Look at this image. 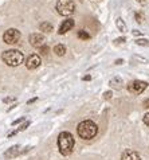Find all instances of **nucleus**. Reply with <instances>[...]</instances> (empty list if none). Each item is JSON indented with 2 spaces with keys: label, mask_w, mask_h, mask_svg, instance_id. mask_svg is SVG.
I'll return each instance as SVG.
<instances>
[{
  "label": "nucleus",
  "mask_w": 149,
  "mask_h": 160,
  "mask_svg": "<svg viewBox=\"0 0 149 160\" xmlns=\"http://www.w3.org/2000/svg\"><path fill=\"white\" fill-rule=\"evenodd\" d=\"M58 148L63 156H67L74 149V137L68 132H62L58 136Z\"/></svg>",
  "instance_id": "nucleus-2"
},
{
  "label": "nucleus",
  "mask_w": 149,
  "mask_h": 160,
  "mask_svg": "<svg viewBox=\"0 0 149 160\" xmlns=\"http://www.w3.org/2000/svg\"><path fill=\"white\" fill-rule=\"evenodd\" d=\"M114 42H116L117 44H122L124 42H126V39H125V38H124V36H121V38H117V39L114 40Z\"/></svg>",
  "instance_id": "nucleus-22"
},
{
  "label": "nucleus",
  "mask_w": 149,
  "mask_h": 160,
  "mask_svg": "<svg viewBox=\"0 0 149 160\" xmlns=\"http://www.w3.org/2000/svg\"><path fill=\"white\" fill-rule=\"evenodd\" d=\"M144 122H145V124H147V125L149 126V113H147V114H145V116H144Z\"/></svg>",
  "instance_id": "nucleus-24"
},
{
  "label": "nucleus",
  "mask_w": 149,
  "mask_h": 160,
  "mask_svg": "<svg viewBox=\"0 0 149 160\" xmlns=\"http://www.w3.org/2000/svg\"><path fill=\"white\" fill-rule=\"evenodd\" d=\"M2 59L4 61V63L8 65V66L16 67V66H19L20 63H23L24 55L19 50H7V51L3 53Z\"/></svg>",
  "instance_id": "nucleus-3"
},
{
  "label": "nucleus",
  "mask_w": 149,
  "mask_h": 160,
  "mask_svg": "<svg viewBox=\"0 0 149 160\" xmlns=\"http://www.w3.org/2000/svg\"><path fill=\"white\" fill-rule=\"evenodd\" d=\"M15 98H6V100H4V102H10V101H14Z\"/></svg>",
  "instance_id": "nucleus-31"
},
{
  "label": "nucleus",
  "mask_w": 149,
  "mask_h": 160,
  "mask_svg": "<svg viewBox=\"0 0 149 160\" xmlns=\"http://www.w3.org/2000/svg\"><path fill=\"white\" fill-rule=\"evenodd\" d=\"M78 38L82 39V40H87V39H90V34H89L87 31L79 30V31H78Z\"/></svg>",
  "instance_id": "nucleus-16"
},
{
  "label": "nucleus",
  "mask_w": 149,
  "mask_h": 160,
  "mask_svg": "<svg viewBox=\"0 0 149 160\" xmlns=\"http://www.w3.org/2000/svg\"><path fill=\"white\" fill-rule=\"evenodd\" d=\"M30 124H31L30 121H26V122H24V124H23V125H22V126H20V128L18 129V132H20V130H26V129L28 128V126H30Z\"/></svg>",
  "instance_id": "nucleus-21"
},
{
  "label": "nucleus",
  "mask_w": 149,
  "mask_h": 160,
  "mask_svg": "<svg viewBox=\"0 0 149 160\" xmlns=\"http://www.w3.org/2000/svg\"><path fill=\"white\" fill-rule=\"evenodd\" d=\"M116 26H117V28H118V30L121 31V32H126V24H125V22L121 18H118L116 20Z\"/></svg>",
  "instance_id": "nucleus-15"
},
{
  "label": "nucleus",
  "mask_w": 149,
  "mask_h": 160,
  "mask_svg": "<svg viewBox=\"0 0 149 160\" xmlns=\"http://www.w3.org/2000/svg\"><path fill=\"white\" fill-rule=\"evenodd\" d=\"M132 32H133V35H134V36H141V35H142L140 31H137V30H133Z\"/></svg>",
  "instance_id": "nucleus-27"
},
{
  "label": "nucleus",
  "mask_w": 149,
  "mask_h": 160,
  "mask_svg": "<svg viewBox=\"0 0 149 160\" xmlns=\"http://www.w3.org/2000/svg\"><path fill=\"white\" fill-rule=\"evenodd\" d=\"M56 11L63 16H70L75 11V4L72 0H58V3H56Z\"/></svg>",
  "instance_id": "nucleus-4"
},
{
  "label": "nucleus",
  "mask_w": 149,
  "mask_h": 160,
  "mask_svg": "<svg viewBox=\"0 0 149 160\" xmlns=\"http://www.w3.org/2000/svg\"><path fill=\"white\" fill-rule=\"evenodd\" d=\"M19 39H20V32L16 28H8L3 35V40L7 44H15L19 42Z\"/></svg>",
  "instance_id": "nucleus-5"
},
{
  "label": "nucleus",
  "mask_w": 149,
  "mask_h": 160,
  "mask_svg": "<svg viewBox=\"0 0 149 160\" xmlns=\"http://www.w3.org/2000/svg\"><path fill=\"white\" fill-rule=\"evenodd\" d=\"M48 50H50V48H48L47 46L39 47V51H40V54H42V55H47V54H48Z\"/></svg>",
  "instance_id": "nucleus-19"
},
{
  "label": "nucleus",
  "mask_w": 149,
  "mask_h": 160,
  "mask_svg": "<svg viewBox=\"0 0 149 160\" xmlns=\"http://www.w3.org/2000/svg\"><path fill=\"white\" fill-rule=\"evenodd\" d=\"M133 61H138V62H142V63H148V59L142 58V57H140V55H133Z\"/></svg>",
  "instance_id": "nucleus-18"
},
{
  "label": "nucleus",
  "mask_w": 149,
  "mask_h": 160,
  "mask_svg": "<svg viewBox=\"0 0 149 160\" xmlns=\"http://www.w3.org/2000/svg\"><path fill=\"white\" fill-rule=\"evenodd\" d=\"M114 63H116V65H122V63H124V59H117Z\"/></svg>",
  "instance_id": "nucleus-29"
},
{
  "label": "nucleus",
  "mask_w": 149,
  "mask_h": 160,
  "mask_svg": "<svg viewBox=\"0 0 149 160\" xmlns=\"http://www.w3.org/2000/svg\"><path fill=\"white\" fill-rule=\"evenodd\" d=\"M103 98L105 100H110L112 98V92H105L103 93Z\"/></svg>",
  "instance_id": "nucleus-23"
},
{
  "label": "nucleus",
  "mask_w": 149,
  "mask_h": 160,
  "mask_svg": "<svg viewBox=\"0 0 149 160\" xmlns=\"http://www.w3.org/2000/svg\"><path fill=\"white\" fill-rule=\"evenodd\" d=\"M77 132H78L79 137L85 139V140H90V139H94L97 136V133H98V126L95 125V122L86 120V121L79 122L78 128H77Z\"/></svg>",
  "instance_id": "nucleus-1"
},
{
  "label": "nucleus",
  "mask_w": 149,
  "mask_h": 160,
  "mask_svg": "<svg viewBox=\"0 0 149 160\" xmlns=\"http://www.w3.org/2000/svg\"><path fill=\"white\" fill-rule=\"evenodd\" d=\"M142 105H144V108H147V109H149V98H147V100H144V102H142Z\"/></svg>",
  "instance_id": "nucleus-26"
},
{
  "label": "nucleus",
  "mask_w": 149,
  "mask_h": 160,
  "mask_svg": "<svg viewBox=\"0 0 149 160\" xmlns=\"http://www.w3.org/2000/svg\"><path fill=\"white\" fill-rule=\"evenodd\" d=\"M72 27H74V20H72V19H66V20H63V23L60 24V27H59V30H58V34H60V35L66 34V32L70 31Z\"/></svg>",
  "instance_id": "nucleus-9"
},
{
  "label": "nucleus",
  "mask_w": 149,
  "mask_h": 160,
  "mask_svg": "<svg viewBox=\"0 0 149 160\" xmlns=\"http://www.w3.org/2000/svg\"><path fill=\"white\" fill-rule=\"evenodd\" d=\"M39 65H40V57L38 54H31L26 61V66L30 70H34V69L39 67Z\"/></svg>",
  "instance_id": "nucleus-8"
},
{
  "label": "nucleus",
  "mask_w": 149,
  "mask_h": 160,
  "mask_svg": "<svg viewBox=\"0 0 149 160\" xmlns=\"http://www.w3.org/2000/svg\"><path fill=\"white\" fill-rule=\"evenodd\" d=\"M82 80H83V81H90V80H91V75H85Z\"/></svg>",
  "instance_id": "nucleus-30"
},
{
  "label": "nucleus",
  "mask_w": 149,
  "mask_h": 160,
  "mask_svg": "<svg viewBox=\"0 0 149 160\" xmlns=\"http://www.w3.org/2000/svg\"><path fill=\"white\" fill-rule=\"evenodd\" d=\"M54 53L56 55H59V57H62L66 54V47L63 46V44H56V46L54 47Z\"/></svg>",
  "instance_id": "nucleus-14"
},
{
  "label": "nucleus",
  "mask_w": 149,
  "mask_h": 160,
  "mask_svg": "<svg viewBox=\"0 0 149 160\" xmlns=\"http://www.w3.org/2000/svg\"><path fill=\"white\" fill-rule=\"evenodd\" d=\"M136 44H138V46H148L149 40H147V39H137L136 40Z\"/></svg>",
  "instance_id": "nucleus-17"
},
{
  "label": "nucleus",
  "mask_w": 149,
  "mask_h": 160,
  "mask_svg": "<svg viewBox=\"0 0 149 160\" xmlns=\"http://www.w3.org/2000/svg\"><path fill=\"white\" fill-rule=\"evenodd\" d=\"M121 160H141L140 155L134 149H126L121 156Z\"/></svg>",
  "instance_id": "nucleus-10"
},
{
  "label": "nucleus",
  "mask_w": 149,
  "mask_h": 160,
  "mask_svg": "<svg viewBox=\"0 0 149 160\" xmlns=\"http://www.w3.org/2000/svg\"><path fill=\"white\" fill-rule=\"evenodd\" d=\"M109 85H110L113 89L120 90L121 88H122V85H124V81H122L121 77H113V78L110 80V82H109Z\"/></svg>",
  "instance_id": "nucleus-12"
},
{
  "label": "nucleus",
  "mask_w": 149,
  "mask_h": 160,
  "mask_svg": "<svg viewBox=\"0 0 149 160\" xmlns=\"http://www.w3.org/2000/svg\"><path fill=\"white\" fill-rule=\"evenodd\" d=\"M22 121H24V117H20V118H18V120H15L14 122H12V125H18L19 122H22Z\"/></svg>",
  "instance_id": "nucleus-25"
},
{
  "label": "nucleus",
  "mask_w": 149,
  "mask_h": 160,
  "mask_svg": "<svg viewBox=\"0 0 149 160\" xmlns=\"http://www.w3.org/2000/svg\"><path fill=\"white\" fill-rule=\"evenodd\" d=\"M28 40H30V43L32 44L34 47H42L44 46V36L42 34H39V32H35V34H31L30 38H28Z\"/></svg>",
  "instance_id": "nucleus-7"
},
{
  "label": "nucleus",
  "mask_w": 149,
  "mask_h": 160,
  "mask_svg": "<svg viewBox=\"0 0 149 160\" xmlns=\"http://www.w3.org/2000/svg\"><path fill=\"white\" fill-rule=\"evenodd\" d=\"M20 147L19 145H14V147H11V148H8L6 152H4V158L6 159H12V158H16L18 155L20 153Z\"/></svg>",
  "instance_id": "nucleus-11"
},
{
  "label": "nucleus",
  "mask_w": 149,
  "mask_h": 160,
  "mask_svg": "<svg viewBox=\"0 0 149 160\" xmlns=\"http://www.w3.org/2000/svg\"><path fill=\"white\" fill-rule=\"evenodd\" d=\"M39 30L43 31V32H51L52 31V24L48 23V22H43V23H40Z\"/></svg>",
  "instance_id": "nucleus-13"
},
{
  "label": "nucleus",
  "mask_w": 149,
  "mask_h": 160,
  "mask_svg": "<svg viewBox=\"0 0 149 160\" xmlns=\"http://www.w3.org/2000/svg\"><path fill=\"white\" fill-rule=\"evenodd\" d=\"M147 88H148L147 82H145V81H138V80L132 81L130 84L128 85V90L130 93H133V94H141Z\"/></svg>",
  "instance_id": "nucleus-6"
},
{
  "label": "nucleus",
  "mask_w": 149,
  "mask_h": 160,
  "mask_svg": "<svg viewBox=\"0 0 149 160\" xmlns=\"http://www.w3.org/2000/svg\"><path fill=\"white\" fill-rule=\"evenodd\" d=\"M36 100H38V98H36V97H34V98H31V100H28V101H27V104L30 105V104H32V102H35Z\"/></svg>",
  "instance_id": "nucleus-28"
},
{
  "label": "nucleus",
  "mask_w": 149,
  "mask_h": 160,
  "mask_svg": "<svg viewBox=\"0 0 149 160\" xmlns=\"http://www.w3.org/2000/svg\"><path fill=\"white\" fill-rule=\"evenodd\" d=\"M136 20L138 23H142L144 22V16H142V14H141V12H137L136 14Z\"/></svg>",
  "instance_id": "nucleus-20"
}]
</instances>
